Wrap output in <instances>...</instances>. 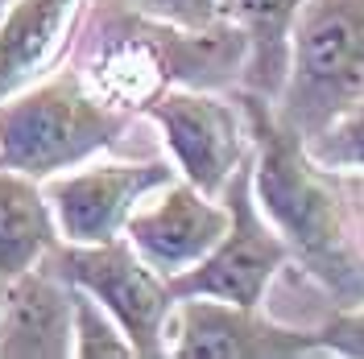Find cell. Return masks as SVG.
Here are the masks:
<instances>
[{
    "label": "cell",
    "mask_w": 364,
    "mask_h": 359,
    "mask_svg": "<svg viewBox=\"0 0 364 359\" xmlns=\"http://www.w3.org/2000/svg\"><path fill=\"white\" fill-rule=\"evenodd\" d=\"M70 54L100 99L145 112L174 87H236L245 79L249 42L224 17L207 29H182L145 13L136 0H87Z\"/></svg>",
    "instance_id": "1"
},
{
    "label": "cell",
    "mask_w": 364,
    "mask_h": 359,
    "mask_svg": "<svg viewBox=\"0 0 364 359\" xmlns=\"http://www.w3.org/2000/svg\"><path fill=\"white\" fill-rule=\"evenodd\" d=\"M236 104L252 136V194L261 215L286 240L290 260L311 272L340 310L364 306V256L352 244L336 190L306 153L302 133L277 116L273 99L249 87L236 91Z\"/></svg>",
    "instance_id": "2"
},
{
    "label": "cell",
    "mask_w": 364,
    "mask_h": 359,
    "mask_svg": "<svg viewBox=\"0 0 364 359\" xmlns=\"http://www.w3.org/2000/svg\"><path fill=\"white\" fill-rule=\"evenodd\" d=\"M133 112L112 108L83 83L79 67H54L46 79L0 99V170L54 178L120 145Z\"/></svg>",
    "instance_id": "3"
},
{
    "label": "cell",
    "mask_w": 364,
    "mask_h": 359,
    "mask_svg": "<svg viewBox=\"0 0 364 359\" xmlns=\"http://www.w3.org/2000/svg\"><path fill=\"white\" fill-rule=\"evenodd\" d=\"M364 95V0H306L290 25V67L277 116L302 136L323 133Z\"/></svg>",
    "instance_id": "4"
},
{
    "label": "cell",
    "mask_w": 364,
    "mask_h": 359,
    "mask_svg": "<svg viewBox=\"0 0 364 359\" xmlns=\"http://www.w3.org/2000/svg\"><path fill=\"white\" fill-rule=\"evenodd\" d=\"M46 260L63 272L70 285L91 293L120 322L136 359L170 355V314H174L170 281L154 265H145L141 252L124 236L104 240V244L58 240L46 252Z\"/></svg>",
    "instance_id": "5"
},
{
    "label": "cell",
    "mask_w": 364,
    "mask_h": 359,
    "mask_svg": "<svg viewBox=\"0 0 364 359\" xmlns=\"http://www.w3.org/2000/svg\"><path fill=\"white\" fill-rule=\"evenodd\" d=\"M220 199L228 202V231L195 269L170 277V293H174V302L215 297V302H236V306H261L269 281L290 265V248L257 206L252 153L224 182Z\"/></svg>",
    "instance_id": "6"
},
{
    "label": "cell",
    "mask_w": 364,
    "mask_h": 359,
    "mask_svg": "<svg viewBox=\"0 0 364 359\" xmlns=\"http://www.w3.org/2000/svg\"><path fill=\"white\" fill-rule=\"evenodd\" d=\"M145 116L158 124L161 140L170 149V161L178 178L199 186L203 194L224 190V182L236 174V165L252 153V136L236 95L203 87H174L158 95Z\"/></svg>",
    "instance_id": "7"
},
{
    "label": "cell",
    "mask_w": 364,
    "mask_h": 359,
    "mask_svg": "<svg viewBox=\"0 0 364 359\" xmlns=\"http://www.w3.org/2000/svg\"><path fill=\"white\" fill-rule=\"evenodd\" d=\"M178 178L174 161L145 158V161H95L75 165L70 174H54L42 182L58 236L67 244H104L124 236L133 206L158 186Z\"/></svg>",
    "instance_id": "8"
},
{
    "label": "cell",
    "mask_w": 364,
    "mask_h": 359,
    "mask_svg": "<svg viewBox=\"0 0 364 359\" xmlns=\"http://www.w3.org/2000/svg\"><path fill=\"white\" fill-rule=\"evenodd\" d=\"M315 351H323L318 331L282 326L261 314V306L182 297L170 314L174 359H298Z\"/></svg>",
    "instance_id": "9"
},
{
    "label": "cell",
    "mask_w": 364,
    "mask_h": 359,
    "mask_svg": "<svg viewBox=\"0 0 364 359\" xmlns=\"http://www.w3.org/2000/svg\"><path fill=\"white\" fill-rule=\"evenodd\" d=\"M228 231V202L215 194H203L186 178H174L158 186L154 194L133 206L124 240L141 252L145 265L170 281L178 272L195 269Z\"/></svg>",
    "instance_id": "10"
},
{
    "label": "cell",
    "mask_w": 364,
    "mask_h": 359,
    "mask_svg": "<svg viewBox=\"0 0 364 359\" xmlns=\"http://www.w3.org/2000/svg\"><path fill=\"white\" fill-rule=\"evenodd\" d=\"M75 355V285L50 260L13 277L0 302V359Z\"/></svg>",
    "instance_id": "11"
},
{
    "label": "cell",
    "mask_w": 364,
    "mask_h": 359,
    "mask_svg": "<svg viewBox=\"0 0 364 359\" xmlns=\"http://www.w3.org/2000/svg\"><path fill=\"white\" fill-rule=\"evenodd\" d=\"M87 0H17L0 25V99L46 79L75 45Z\"/></svg>",
    "instance_id": "12"
},
{
    "label": "cell",
    "mask_w": 364,
    "mask_h": 359,
    "mask_svg": "<svg viewBox=\"0 0 364 359\" xmlns=\"http://www.w3.org/2000/svg\"><path fill=\"white\" fill-rule=\"evenodd\" d=\"M306 0H220V17L236 25L249 42L240 87L277 99L290 67V25Z\"/></svg>",
    "instance_id": "13"
},
{
    "label": "cell",
    "mask_w": 364,
    "mask_h": 359,
    "mask_svg": "<svg viewBox=\"0 0 364 359\" xmlns=\"http://www.w3.org/2000/svg\"><path fill=\"white\" fill-rule=\"evenodd\" d=\"M58 240L63 236L42 182L21 170H0V277H21Z\"/></svg>",
    "instance_id": "14"
},
{
    "label": "cell",
    "mask_w": 364,
    "mask_h": 359,
    "mask_svg": "<svg viewBox=\"0 0 364 359\" xmlns=\"http://www.w3.org/2000/svg\"><path fill=\"white\" fill-rule=\"evenodd\" d=\"M306 153L318 170L331 174H364V95L356 104H348L323 133L302 136Z\"/></svg>",
    "instance_id": "15"
},
{
    "label": "cell",
    "mask_w": 364,
    "mask_h": 359,
    "mask_svg": "<svg viewBox=\"0 0 364 359\" xmlns=\"http://www.w3.org/2000/svg\"><path fill=\"white\" fill-rule=\"evenodd\" d=\"M75 355L79 359H129L133 355V343L124 338L120 322L79 285H75Z\"/></svg>",
    "instance_id": "16"
},
{
    "label": "cell",
    "mask_w": 364,
    "mask_h": 359,
    "mask_svg": "<svg viewBox=\"0 0 364 359\" xmlns=\"http://www.w3.org/2000/svg\"><path fill=\"white\" fill-rule=\"evenodd\" d=\"M318 347L327 355H356L364 359V306L340 310L318 326Z\"/></svg>",
    "instance_id": "17"
},
{
    "label": "cell",
    "mask_w": 364,
    "mask_h": 359,
    "mask_svg": "<svg viewBox=\"0 0 364 359\" xmlns=\"http://www.w3.org/2000/svg\"><path fill=\"white\" fill-rule=\"evenodd\" d=\"M136 4L161 21L182 25V29H207L220 21V0H136Z\"/></svg>",
    "instance_id": "18"
},
{
    "label": "cell",
    "mask_w": 364,
    "mask_h": 359,
    "mask_svg": "<svg viewBox=\"0 0 364 359\" xmlns=\"http://www.w3.org/2000/svg\"><path fill=\"white\" fill-rule=\"evenodd\" d=\"M13 4H17V0H0V25L9 21V13H13Z\"/></svg>",
    "instance_id": "19"
},
{
    "label": "cell",
    "mask_w": 364,
    "mask_h": 359,
    "mask_svg": "<svg viewBox=\"0 0 364 359\" xmlns=\"http://www.w3.org/2000/svg\"><path fill=\"white\" fill-rule=\"evenodd\" d=\"M4 285H9V281H4V277H0V302H4Z\"/></svg>",
    "instance_id": "20"
}]
</instances>
